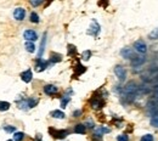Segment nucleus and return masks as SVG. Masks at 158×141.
I'll use <instances>...</instances> for the list:
<instances>
[{
	"instance_id": "obj_1",
	"label": "nucleus",
	"mask_w": 158,
	"mask_h": 141,
	"mask_svg": "<svg viewBox=\"0 0 158 141\" xmlns=\"http://www.w3.org/2000/svg\"><path fill=\"white\" fill-rule=\"evenodd\" d=\"M139 90V87L135 82H129L124 88H123V94L124 96H131V97H135L136 93Z\"/></svg>"
},
{
	"instance_id": "obj_2",
	"label": "nucleus",
	"mask_w": 158,
	"mask_h": 141,
	"mask_svg": "<svg viewBox=\"0 0 158 141\" xmlns=\"http://www.w3.org/2000/svg\"><path fill=\"white\" fill-rule=\"evenodd\" d=\"M90 106L94 110H101L105 106V97L104 96H99L97 94H94V96L90 99Z\"/></svg>"
},
{
	"instance_id": "obj_3",
	"label": "nucleus",
	"mask_w": 158,
	"mask_h": 141,
	"mask_svg": "<svg viewBox=\"0 0 158 141\" xmlns=\"http://www.w3.org/2000/svg\"><path fill=\"white\" fill-rule=\"evenodd\" d=\"M49 133H50V135L52 136V137H55V139H64L66 136H68V134H69V131L68 130H57V129H54V128H49Z\"/></svg>"
},
{
	"instance_id": "obj_4",
	"label": "nucleus",
	"mask_w": 158,
	"mask_h": 141,
	"mask_svg": "<svg viewBox=\"0 0 158 141\" xmlns=\"http://www.w3.org/2000/svg\"><path fill=\"white\" fill-rule=\"evenodd\" d=\"M114 74L117 76V78H118L120 82H124V80L127 79V70H125V68H124L123 66H120V64H117V66L114 67Z\"/></svg>"
},
{
	"instance_id": "obj_5",
	"label": "nucleus",
	"mask_w": 158,
	"mask_h": 141,
	"mask_svg": "<svg viewBox=\"0 0 158 141\" xmlns=\"http://www.w3.org/2000/svg\"><path fill=\"white\" fill-rule=\"evenodd\" d=\"M134 50H135L137 54H146V51H147V45H146V43H145L143 40L139 39V40H136V41L134 43Z\"/></svg>"
},
{
	"instance_id": "obj_6",
	"label": "nucleus",
	"mask_w": 158,
	"mask_h": 141,
	"mask_svg": "<svg viewBox=\"0 0 158 141\" xmlns=\"http://www.w3.org/2000/svg\"><path fill=\"white\" fill-rule=\"evenodd\" d=\"M100 29H101V27H100V25L94 20L93 22H91V25H90V27H89V31H88V34L89 35H93V37H96L99 33H100Z\"/></svg>"
},
{
	"instance_id": "obj_7",
	"label": "nucleus",
	"mask_w": 158,
	"mask_h": 141,
	"mask_svg": "<svg viewBox=\"0 0 158 141\" xmlns=\"http://www.w3.org/2000/svg\"><path fill=\"white\" fill-rule=\"evenodd\" d=\"M23 37H25V39H26L27 41H32V43L38 39V34H37V32L33 31V29H27V31H25Z\"/></svg>"
},
{
	"instance_id": "obj_8",
	"label": "nucleus",
	"mask_w": 158,
	"mask_h": 141,
	"mask_svg": "<svg viewBox=\"0 0 158 141\" xmlns=\"http://www.w3.org/2000/svg\"><path fill=\"white\" fill-rule=\"evenodd\" d=\"M48 64H49L48 61L38 57L37 61H35V70L37 72H43V70H45L48 68Z\"/></svg>"
},
{
	"instance_id": "obj_9",
	"label": "nucleus",
	"mask_w": 158,
	"mask_h": 141,
	"mask_svg": "<svg viewBox=\"0 0 158 141\" xmlns=\"http://www.w3.org/2000/svg\"><path fill=\"white\" fill-rule=\"evenodd\" d=\"M120 55L124 57V58H127V60H134V58H136V55L134 54V51L131 50V49H129V48H124V49H122L120 50Z\"/></svg>"
},
{
	"instance_id": "obj_10",
	"label": "nucleus",
	"mask_w": 158,
	"mask_h": 141,
	"mask_svg": "<svg viewBox=\"0 0 158 141\" xmlns=\"http://www.w3.org/2000/svg\"><path fill=\"white\" fill-rule=\"evenodd\" d=\"M14 17L16 21H23L26 17V10L23 8H17L14 11Z\"/></svg>"
},
{
	"instance_id": "obj_11",
	"label": "nucleus",
	"mask_w": 158,
	"mask_h": 141,
	"mask_svg": "<svg viewBox=\"0 0 158 141\" xmlns=\"http://www.w3.org/2000/svg\"><path fill=\"white\" fill-rule=\"evenodd\" d=\"M57 91H58V88H57L56 85L48 84V85L44 87V93H45L46 95H49V96H52V95L57 94Z\"/></svg>"
},
{
	"instance_id": "obj_12",
	"label": "nucleus",
	"mask_w": 158,
	"mask_h": 141,
	"mask_svg": "<svg viewBox=\"0 0 158 141\" xmlns=\"http://www.w3.org/2000/svg\"><path fill=\"white\" fill-rule=\"evenodd\" d=\"M33 78V74H32V70L31 69H27L25 70V72L21 73V79L25 82V83H29Z\"/></svg>"
},
{
	"instance_id": "obj_13",
	"label": "nucleus",
	"mask_w": 158,
	"mask_h": 141,
	"mask_svg": "<svg viewBox=\"0 0 158 141\" xmlns=\"http://www.w3.org/2000/svg\"><path fill=\"white\" fill-rule=\"evenodd\" d=\"M85 70H87V67H84L82 63H77L75 64V68H74V77H78V76H81V74H83L84 72H85Z\"/></svg>"
},
{
	"instance_id": "obj_14",
	"label": "nucleus",
	"mask_w": 158,
	"mask_h": 141,
	"mask_svg": "<svg viewBox=\"0 0 158 141\" xmlns=\"http://www.w3.org/2000/svg\"><path fill=\"white\" fill-rule=\"evenodd\" d=\"M108 133H111V129H110V128H107V126H99V128L95 129V133H94V134L102 137L104 134H108Z\"/></svg>"
},
{
	"instance_id": "obj_15",
	"label": "nucleus",
	"mask_w": 158,
	"mask_h": 141,
	"mask_svg": "<svg viewBox=\"0 0 158 141\" xmlns=\"http://www.w3.org/2000/svg\"><path fill=\"white\" fill-rule=\"evenodd\" d=\"M74 133L75 134H85L87 133V128L84 124H77L74 126Z\"/></svg>"
},
{
	"instance_id": "obj_16",
	"label": "nucleus",
	"mask_w": 158,
	"mask_h": 141,
	"mask_svg": "<svg viewBox=\"0 0 158 141\" xmlns=\"http://www.w3.org/2000/svg\"><path fill=\"white\" fill-rule=\"evenodd\" d=\"M50 61H51L52 63L61 62V61H62V55L56 54V52H51V55H50Z\"/></svg>"
},
{
	"instance_id": "obj_17",
	"label": "nucleus",
	"mask_w": 158,
	"mask_h": 141,
	"mask_svg": "<svg viewBox=\"0 0 158 141\" xmlns=\"http://www.w3.org/2000/svg\"><path fill=\"white\" fill-rule=\"evenodd\" d=\"M45 44H46V33H44L43 40H41V43H40V49H39V52H38L39 58L41 57V55H43V52H44V50H45Z\"/></svg>"
},
{
	"instance_id": "obj_18",
	"label": "nucleus",
	"mask_w": 158,
	"mask_h": 141,
	"mask_svg": "<svg viewBox=\"0 0 158 141\" xmlns=\"http://www.w3.org/2000/svg\"><path fill=\"white\" fill-rule=\"evenodd\" d=\"M51 117L52 118H57V119H63L66 117V114L62 111H60V110H55V111L51 112Z\"/></svg>"
},
{
	"instance_id": "obj_19",
	"label": "nucleus",
	"mask_w": 158,
	"mask_h": 141,
	"mask_svg": "<svg viewBox=\"0 0 158 141\" xmlns=\"http://www.w3.org/2000/svg\"><path fill=\"white\" fill-rule=\"evenodd\" d=\"M27 101H28V106H29V108H33V107H35V106L39 103V99L35 97V96L27 99Z\"/></svg>"
},
{
	"instance_id": "obj_20",
	"label": "nucleus",
	"mask_w": 158,
	"mask_h": 141,
	"mask_svg": "<svg viewBox=\"0 0 158 141\" xmlns=\"http://www.w3.org/2000/svg\"><path fill=\"white\" fill-rule=\"evenodd\" d=\"M25 48H26V50H27L28 52H34V51H35V45H34V43H32V41H26Z\"/></svg>"
},
{
	"instance_id": "obj_21",
	"label": "nucleus",
	"mask_w": 158,
	"mask_h": 141,
	"mask_svg": "<svg viewBox=\"0 0 158 141\" xmlns=\"http://www.w3.org/2000/svg\"><path fill=\"white\" fill-rule=\"evenodd\" d=\"M25 139V134L22 131H16L14 134V141H22Z\"/></svg>"
},
{
	"instance_id": "obj_22",
	"label": "nucleus",
	"mask_w": 158,
	"mask_h": 141,
	"mask_svg": "<svg viewBox=\"0 0 158 141\" xmlns=\"http://www.w3.org/2000/svg\"><path fill=\"white\" fill-rule=\"evenodd\" d=\"M145 62V58L143 57H137L136 56V58H134L133 61H131V64L133 66H140V64H142Z\"/></svg>"
},
{
	"instance_id": "obj_23",
	"label": "nucleus",
	"mask_w": 158,
	"mask_h": 141,
	"mask_svg": "<svg viewBox=\"0 0 158 141\" xmlns=\"http://www.w3.org/2000/svg\"><path fill=\"white\" fill-rule=\"evenodd\" d=\"M17 105H18V107L21 108V110H28L29 108V106H28V101L27 100H22V101H18L17 102Z\"/></svg>"
},
{
	"instance_id": "obj_24",
	"label": "nucleus",
	"mask_w": 158,
	"mask_h": 141,
	"mask_svg": "<svg viewBox=\"0 0 158 141\" xmlns=\"http://www.w3.org/2000/svg\"><path fill=\"white\" fill-rule=\"evenodd\" d=\"M10 108V103L6 102V101H0V111L4 112V111H8Z\"/></svg>"
},
{
	"instance_id": "obj_25",
	"label": "nucleus",
	"mask_w": 158,
	"mask_h": 141,
	"mask_svg": "<svg viewBox=\"0 0 158 141\" xmlns=\"http://www.w3.org/2000/svg\"><path fill=\"white\" fill-rule=\"evenodd\" d=\"M29 18H31L32 23H39V16H38L37 12H32L31 16H29Z\"/></svg>"
},
{
	"instance_id": "obj_26",
	"label": "nucleus",
	"mask_w": 158,
	"mask_h": 141,
	"mask_svg": "<svg viewBox=\"0 0 158 141\" xmlns=\"http://www.w3.org/2000/svg\"><path fill=\"white\" fill-rule=\"evenodd\" d=\"M67 48H68V55H69V56H73V55H75V54H77V48H75L74 45L69 44Z\"/></svg>"
},
{
	"instance_id": "obj_27",
	"label": "nucleus",
	"mask_w": 158,
	"mask_h": 141,
	"mask_svg": "<svg viewBox=\"0 0 158 141\" xmlns=\"http://www.w3.org/2000/svg\"><path fill=\"white\" fill-rule=\"evenodd\" d=\"M148 38H150L151 40H157V39H158V28H157V29H153V32H151V33L148 34Z\"/></svg>"
},
{
	"instance_id": "obj_28",
	"label": "nucleus",
	"mask_w": 158,
	"mask_h": 141,
	"mask_svg": "<svg viewBox=\"0 0 158 141\" xmlns=\"http://www.w3.org/2000/svg\"><path fill=\"white\" fill-rule=\"evenodd\" d=\"M140 141H154V137H153V135H151V134H146V135L141 136Z\"/></svg>"
},
{
	"instance_id": "obj_29",
	"label": "nucleus",
	"mask_w": 158,
	"mask_h": 141,
	"mask_svg": "<svg viewBox=\"0 0 158 141\" xmlns=\"http://www.w3.org/2000/svg\"><path fill=\"white\" fill-rule=\"evenodd\" d=\"M90 57H91V51H89V50H87V51H84V52L82 54V58L85 60V61H88Z\"/></svg>"
},
{
	"instance_id": "obj_30",
	"label": "nucleus",
	"mask_w": 158,
	"mask_h": 141,
	"mask_svg": "<svg viewBox=\"0 0 158 141\" xmlns=\"http://www.w3.org/2000/svg\"><path fill=\"white\" fill-rule=\"evenodd\" d=\"M4 130L6 133H15L16 131V126H14V125H6V126H4Z\"/></svg>"
},
{
	"instance_id": "obj_31",
	"label": "nucleus",
	"mask_w": 158,
	"mask_h": 141,
	"mask_svg": "<svg viewBox=\"0 0 158 141\" xmlns=\"http://www.w3.org/2000/svg\"><path fill=\"white\" fill-rule=\"evenodd\" d=\"M117 141H129V136L127 134H122L117 136Z\"/></svg>"
},
{
	"instance_id": "obj_32",
	"label": "nucleus",
	"mask_w": 158,
	"mask_h": 141,
	"mask_svg": "<svg viewBox=\"0 0 158 141\" xmlns=\"http://www.w3.org/2000/svg\"><path fill=\"white\" fill-rule=\"evenodd\" d=\"M84 125H85V128H89V129H94V126H95V124H94V122L91 119H88L84 123Z\"/></svg>"
},
{
	"instance_id": "obj_33",
	"label": "nucleus",
	"mask_w": 158,
	"mask_h": 141,
	"mask_svg": "<svg viewBox=\"0 0 158 141\" xmlns=\"http://www.w3.org/2000/svg\"><path fill=\"white\" fill-rule=\"evenodd\" d=\"M151 125L154 126V128H158V116H154V117L151 119Z\"/></svg>"
},
{
	"instance_id": "obj_34",
	"label": "nucleus",
	"mask_w": 158,
	"mask_h": 141,
	"mask_svg": "<svg viewBox=\"0 0 158 141\" xmlns=\"http://www.w3.org/2000/svg\"><path fill=\"white\" fill-rule=\"evenodd\" d=\"M82 114H83V111H82V110H77V111H74V112H73V117H74V118L81 117Z\"/></svg>"
},
{
	"instance_id": "obj_35",
	"label": "nucleus",
	"mask_w": 158,
	"mask_h": 141,
	"mask_svg": "<svg viewBox=\"0 0 158 141\" xmlns=\"http://www.w3.org/2000/svg\"><path fill=\"white\" fill-rule=\"evenodd\" d=\"M43 4V0H38V2H35V0H32L31 2V5L32 6H39V5H41Z\"/></svg>"
},
{
	"instance_id": "obj_36",
	"label": "nucleus",
	"mask_w": 158,
	"mask_h": 141,
	"mask_svg": "<svg viewBox=\"0 0 158 141\" xmlns=\"http://www.w3.org/2000/svg\"><path fill=\"white\" fill-rule=\"evenodd\" d=\"M8 141H14V140H8Z\"/></svg>"
}]
</instances>
